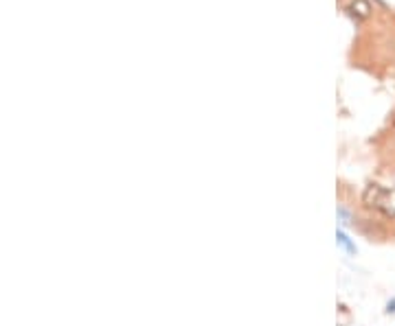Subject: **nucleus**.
<instances>
[{"mask_svg": "<svg viewBox=\"0 0 395 326\" xmlns=\"http://www.w3.org/2000/svg\"><path fill=\"white\" fill-rule=\"evenodd\" d=\"M358 46H371L369 59L384 68H395V14L384 9L378 18L376 29L371 27Z\"/></svg>", "mask_w": 395, "mask_h": 326, "instance_id": "nucleus-1", "label": "nucleus"}, {"mask_svg": "<svg viewBox=\"0 0 395 326\" xmlns=\"http://www.w3.org/2000/svg\"><path fill=\"white\" fill-rule=\"evenodd\" d=\"M387 307H389V309H387L389 313H395V300H391V302L387 304Z\"/></svg>", "mask_w": 395, "mask_h": 326, "instance_id": "nucleus-4", "label": "nucleus"}, {"mask_svg": "<svg viewBox=\"0 0 395 326\" xmlns=\"http://www.w3.org/2000/svg\"><path fill=\"white\" fill-rule=\"evenodd\" d=\"M338 243L343 245L349 254H356V245H351V241L347 239V234H345V232H338Z\"/></svg>", "mask_w": 395, "mask_h": 326, "instance_id": "nucleus-3", "label": "nucleus"}, {"mask_svg": "<svg viewBox=\"0 0 395 326\" xmlns=\"http://www.w3.org/2000/svg\"><path fill=\"white\" fill-rule=\"evenodd\" d=\"M362 204L395 219V189L380 187V184H369L365 193H362Z\"/></svg>", "mask_w": 395, "mask_h": 326, "instance_id": "nucleus-2", "label": "nucleus"}]
</instances>
